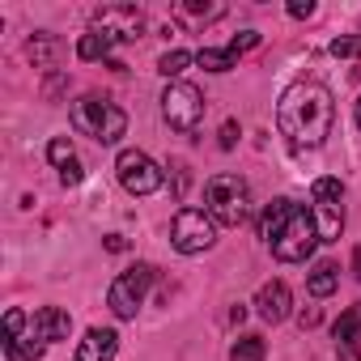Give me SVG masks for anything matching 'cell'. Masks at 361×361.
<instances>
[{
  "label": "cell",
  "mask_w": 361,
  "mask_h": 361,
  "mask_svg": "<svg viewBox=\"0 0 361 361\" xmlns=\"http://www.w3.org/2000/svg\"><path fill=\"white\" fill-rule=\"evenodd\" d=\"M276 123H281V136L293 149H319L331 136V123H336L331 90L319 85V81L289 85L281 94V102H276Z\"/></svg>",
  "instance_id": "cell-1"
},
{
  "label": "cell",
  "mask_w": 361,
  "mask_h": 361,
  "mask_svg": "<svg viewBox=\"0 0 361 361\" xmlns=\"http://www.w3.org/2000/svg\"><path fill=\"white\" fill-rule=\"evenodd\" d=\"M204 213L217 226H243L251 217V183L243 174H213L204 183Z\"/></svg>",
  "instance_id": "cell-2"
},
{
  "label": "cell",
  "mask_w": 361,
  "mask_h": 361,
  "mask_svg": "<svg viewBox=\"0 0 361 361\" xmlns=\"http://www.w3.org/2000/svg\"><path fill=\"white\" fill-rule=\"evenodd\" d=\"M68 119H73V128H77L81 136H90V140H98V145H119V136L128 132V115H123L111 98H98V94L73 102Z\"/></svg>",
  "instance_id": "cell-3"
},
{
  "label": "cell",
  "mask_w": 361,
  "mask_h": 361,
  "mask_svg": "<svg viewBox=\"0 0 361 361\" xmlns=\"http://www.w3.org/2000/svg\"><path fill=\"white\" fill-rule=\"evenodd\" d=\"M153 281H157V268H153V264H132V268H123V272L111 281V293H106L111 310H115L119 319H136V310L145 306Z\"/></svg>",
  "instance_id": "cell-4"
},
{
  "label": "cell",
  "mask_w": 361,
  "mask_h": 361,
  "mask_svg": "<svg viewBox=\"0 0 361 361\" xmlns=\"http://www.w3.org/2000/svg\"><path fill=\"white\" fill-rule=\"evenodd\" d=\"M161 115L174 132H196L204 119V94L192 81H170L161 94Z\"/></svg>",
  "instance_id": "cell-5"
},
{
  "label": "cell",
  "mask_w": 361,
  "mask_h": 361,
  "mask_svg": "<svg viewBox=\"0 0 361 361\" xmlns=\"http://www.w3.org/2000/svg\"><path fill=\"white\" fill-rule=\"evenodd\" d=\"M340 178H314L310 183V217H314V230H319V243H340V230H344V204H340Z\"/></svg>",
  "instance_id": "cell-6"
},
{
  "label": "cell",
  "mask_w": 361,
  "mask_h": 361,
  "mask_svg": "<svg viewBox=\"0 0 361 361\" xmlns=\"http://www.w3.org/2000/svg\"><path fill=\"white\" fill-rule=\"evenodd\" d=\"M170 243L183 255H200L217 243V221L204 209H178L174 221H170Z\"/></svg>",
  "instance_id": "cell-7"
},
{
  "label": "cell",
  "mask_w": 361,
  "mask_h": 361,
  "mask_svg": "<svg viewBox=\"0 0 361 361\" xmlns=\"http://www.w3.org/2000/svg\"><path fill=\"white\" fill-rule=\"evenodd\" d=\"M319 247V230H314V217L306 209H293V217L281 226V234L272 238V255L285 259V264H302L310 259V251Z\"/></svg>",
  "instance_id": "cell-8"
},
{
  "label": "cell",
  "mask_w": 361,
  "mask_h": 361,
  "mask_svg": "<svg viewBox=\"0 0 361 361\" xmlns=\"http://www.w3.org/2000/svg\"><path fill=\"white\" fill-rule=\"evenodd\" d=\"M115 174H119V183H123L128 196H153L161 188V166L149 153H140V149H123L115 157Z\"/></svg>",
  "instance_id": "cell-9"
},
{
  "label": "cell",
  "mask_w": 361,
  "mask_h": 361,
  "mask_svg": "<svg viewBox=\"0 0 361 361\" xmlns=\"http://www.w3.org/2000/svg\"><path fill=\"white\" fill-rule=\"evenodd\" d=\"M94 35H102L111 47L115 43H136L140 35H145V13L136 9V5H102L98 13H94V26H90Z\"/></svg>",
  "instance_id": "cell-10"
},
{
  "label": "cell",
  "mask_w": 361,
  "mask_h": 361,
  "mask_svg": "<svg viewBox=\"0 0 361 361\" xmlns=\"http://www.w3.org/2000/svg\"><path fill=\"white\" fill-rule=\"evenodd\" d=\"M331 336H336V348H340V361H361V302L357 306H348L340 319H336V327H331Z\"/></svg>",
  "instance_id": "cell-11"
},
{
  "label": "cell",
  "mask_w": 361,
  "mask_h": 361,
  "mask_svg": "<svg viewBox=\"0 0 361 361\" xmlns=\"http://www.w3.org/2000/svg\"><path fill=\"white\" fill-rule=\"evenodd\" d=\"M289 306H293V293H289L285 281H268V285L255 293V310H259L264 323H281V319H289Z\"/></svg>",
  "instance_id": "cell-12"
},
{
  "label": "cell",
  "mask_w": 361,
  "mask_h": 361,
  "mask_svg": "<svg viewBox=\"0 0 361 361\" xmlns=\"http://www.w3.org/2000/svg\"><path fill=\"white\" fill-rule=\"evenodd\" d=\"M119 353V336L111 327H90L85 340L77 344V361H115Z\"/></svg>",
  "instance_id": "cell-13"
},
{
  "label": "cell",
  "mask_w": 361,
  "mask_h": 361,
  "mask_svg": "<svg viewBox=\"0 0 361 361\" xmlns=\"http://www.w3.org/2000/svg\"><path fill=\"white\" fill-rule=\"evenodd\" d=\"M43 348H47V340L35 331V323H30V331H26V327H18V331H9V336H5V357H9V361H39V357H43Z\"/></svg>",
  "instance_id": "cell-14"
},
{
  "label": "cell",
  "mask_w": 361,
  "mask_h": 361,
  "mask_svg": "<svg viewBox=\"0 0 361 361\" xmlns=\"http://www.w3.org/2000/svg\"><path fill=\"white\" fill-rule=\"evenodd\" d=\"M35 331L51 344V340H68V331H73V319H68V310H60V306H43L35 319Z\"/></svg>",
  "instance_id": "cell-15"
},
{
  "label": "cell",
  "mask_w": 361,
  "mask_h": 361,
  "mask_svg": "<svg viewBox=\"0 0 361 361\" xmlns=\"http://www.w3.org/2000/svg\"><path fill=\"white\" fill-rule=\"evenodd\" d=\"M293 209H298V204H293V200H285V196H281V200H272V204L264 209V217H259V238H264L268 247H272V238L281 234V226L293 217Z\"/></svg>",
  "instance_id": "cell-16"
},
{
  "label": "cell",
  "mask_w": 361,
  "mask_h": 361,
  "mask_svg": "<svg viewBox=\"0 0 361 361\" xmlns=\"http://www.w3.org/2000/svg\"><path fill=\"white\" fill-rule=\"evenodd\" d=\"M336 285H340V268L336 264H314V272H310V281H306V289H310V298H331L336 293Z\"/></svg>",
  "instance_id": "cell-17"
},
{
  "label": "cell",
  "mask_w": 361,
  "mask_h": 361,
  "mask_svg": "<svg viewBox=\"0 0 361 361\" xmlns=\"http://www.w3.org/2000/svg\"><path fill=\"white\" fill-rule=\"evenodd\" d=\"M196 64L204 73H230V68H238V56L230 47H200L196 51Z\"/></svg>",
  "instance_id": "cell-18"
},
{
  "label": "cell",
  "mask_w": 361,
  "mask_h": 361,
  "mask_svg": "<svg viewBox=\"0 0 361 361\" xmlns=\"http://www.w3.org/2000/svg\"><path fill=\"white\" fill-rule=\"evenodd\" d=\"M56 51H60V43H56L51 35H35V39L26 43V56L35 60V68H51V60H56Z\"/></svg>",
  "instance_id": "cell-19"
},
{
  "label": "cell",
  "mask_w": 361,
  "mask_h": 361,
  "mask_svg": "<svg viewBox=\"0 0 361 361\" xmlns=\"http://www.w3.org/2000/svg\"><path fill=\"white\" fill-rule=\"evenodd\" d=\"M268 348H264V336H238L234 348H230V361H264Z\"/></svg>",
  "instance_id": "cell-20"
},
{
  "label": "cell",
  "mask_w": 361,
  "mask_h": 361,
  "mask_svg": "<svg viewBox=\"0 0 361 361\" xmlns=\"http://www.w3.org/2000/svg\"><path fill=\"white\" fill-rule=\"evenodd\" d=\"M188 64H196V56H192V51H178V47H174V51H166V56L157 60V73L174 81V77H183V73H188Z\"/></svg>",
  "instance_id": "cell-21"
},
{
  "label": "cell",
  "mask_w": 361,
  "mask_h": 361,
  "mask_svg": "<svg viewBox=\"0 0 361 361\" xmlns=\"http://www.w3.org/2000/svg\"><path fill=\"white\" fill-rule=\"evenodd\" d=\"M77 56L81 60H111V43L102 39V35H81V43H77Z\"/></svg>",
  "instance_id": "cell-22"
},
{
  "label": "cell",
  "mask_w": 361,
  "mask_h": 361,
  "mask_svg": "<svg viewBox=\"0 0 361 361\" xmlns=\"http://www.w3.org/2000/svg\"><path fill=\"white\" fill-rule=\"evenodd\" d=\"M47 161H51V166H60V170H64V166H68V161H73V140H68V136H56V140H51V145H47Z\"/></svg>",
  "instance_id": "cell-23"
},
{
  "label": "cell",
  "mask_w": 361,
  "mask_h": 361,
  "mask_svg": "<svg viewBox=\"0 0 361 361\" xmlns=\"http://www.w3.org/2000/svg\"><path fill=\"white\" fill-rule=\"evenodd\" d=\"M178 18H192V22H213V18H221V5H178Z\"/></svg>",
  "instance_id": "cell-24"
},
{
  "label": "cell",
  "mask_w": 361,
  "mask_h": 361,
  "mask_svg": "<svg viewBox=\"0 0 361 361\" xmlns=\"http://www.w3.org/2000/svg\"><path fill=\"white\" fill-rule=\"evenodd\" d=\"M331 56H336V60H353V56H361V35H353V39H336V43H331Z\"/></svg>",
  "instance_id": "cell-25"
},
{
  "label": "cell",
  "mask_w": 361,
  "mask_h": 361,
  "mask_svg": "<svg viewBox=\"0 0 361 361\" xmlns=\"http://www.w3.org/2000/svg\"><path fill=\"white\" fill-rule=\"evenodd\" d=\"M166 170H174V196L183 200V192H188V183H192V174H188V161H170Z\"/></svg>",
  "instance_id": "cell-26"
},
{
  "label": "cell",
  "mask_w": 361,
  "mask_h": 361,
  "mask_svg": "<svg viewBox=\"0 0 361 361\" xmlns=\"http://www.w3.org/2000/svg\"><path fill=\"white\" fill-rule=\"evenodd\" d=\"M226 47H230L234 56H243V51H251V47H259V35H255V30H243V35H238V39H230Z\"/></svg>",
  "instance_id": "cell-27"
},
{
  "label": "cell",
  "mask_w": 361,
  "mask_h": 361,
  "mask_svg": "<svg viewBox=\"0 0 361 361\" xmlns=\"http://www.w3.org/2000/svg\"><path fill=\"white\" fill-rule=\"evenodd\" d=\"M81 178H85V170H81V161L73 157V161H68V166L60 170V183H64V188H77V183H81Z\"/></svg>",
  "instance_id": "cell-28"
},
{
  "label": "cell",
  "mask_w": 361,
  "mask_h": 361,
  "mask_svg": "<svg viewBox=\"0 0 361 361\" xmlns=\"http://www.w3.org/2000/svg\"><path fill=\"white\" fill-rule=\"evenodd\" d=\"M310 13H314L310 0H293V5H289V18H298V22H302V18H310Z\"/></svg>",
  "instance_id": "cell-29"
},
{
  "label": "cell",
  "mask_w": 361,
  "mask_h": 361,
  "mask_svg": "<svg viewBox=\"0 0 361 361\" xmlns=\"http://www.w3.org/2000/svg\"><path fill=\"white\" fill-rule=\"evenodd\" d=\"M234 140H238V123L230 119V123L221 128V149H234Z\"/></svg>",
  "instance_id": "cell-30"
},
{
  "label": "cell",
  "mask_w": 361,
  "mask_h": 361,
  "mask_svg": "<svg viewBox=\"0 0 361 361\" xmlns=\"http://www.w3.org/2000/svg\"><path fill=\"white\" fill-rule=\"evenodd\" d=\"M102 247H106L111 255H123V251H128V238H119V234H106V243H102Z\"/></svg>",
  "instance_id": "cell-31"
},
{
  "label": "cell",
  "mask_w": 361,
  "mask_h": 361,
  "mask_svg": "<svg viewBox=\"0 0 361 361\" xmlns=\"http://www.w3.org/2000/svg\"><path fill=\"white\" fill-rule=\"evenodd\" d=\"M298 323H302V327H314V323H319V310H302Z\"/></svg>",
  "instance_id": "cell-32"
},
{
  "label": "cell",
  "mask_w": 361,
  "mask_h": 361,
  "mask_svg": "<svg viewBox=\"0 0 361 361\" xmlns=\"http://www.w3.org/2000/svg\"><path fill=\"white\" fill-rule=\"evenodd\" d=\"M353 276L361 281V247H357V255H353Z\"/></svg>",
  "instance_id": "cell-33"
},
{
  "label": "cell",
  "mask_w": 361,
  "mask_h": 361,
  "mask_svg": "<svg viewBox=\"0 0 361 361\" xmlns=\"http://www.w3.org/2000/svg\"><path fill=\"white\" fill-rule=\"evenodd\" d=\"M357 128H361V98H357Z\"/></svg>",
  "instance_id": "cell-34"
}]
</instances>
